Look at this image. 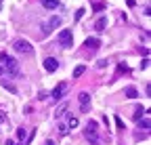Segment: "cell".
I'll return each instance as SVG.
<instances>
[{
  "label": "cell",
  "mask_w": 151,
  "mask_h": 145,
  "mask_svg": "<svg viewBox=\"0 0 151 145\" xmlns=\"http://www.w3.org/2000/svg\"><path fill=\"white\" fill-rule=\"evenodd\" d=\"M0 61H2V69H6L11 76H19V63L6 53H0Z\"/></svg>",
  "instance_id": "cell-1"
},
{
  "label": "cell",
  "mask_w": 151,
  "mask_h": 145,
  "mask_svg": "<svg viewBox=\"0 0 151 145\" xmlns=\"http://www.w3.org/2000/svg\"><path fill=\"white\" fill-rule=\"evenodd\" d=\"M97 126H99V124L94 122V120H90V122L84 126V135H86V139H88L92 145H97V143H99V139H97V133H99V131H97Z\"/></svg>",
  "instance_id": "cell-2"
},
{
  "label": "cell",
  "mask_w": 151,
  "mask_h": 145,
  "mask_svg": "<svg viewBox=\"0 0 151 145\" xmlns=\"http://www.w3.org/2000/svg\"><path fill=\"white\" fill-rule=\"evenodd\" d=\"M57 40H59V44L65 46V48L73 46V32L71 30H61L59 34H57Z\"/></svg>",
  "instance_id": "cell-3"
},
{
  "label": "cell",
  "mask_w": 151,
  "mask_h": 145,
  "mask_svg": "<svg viewBox=\"0 0 151 145\" xmlns=\"http://www.w3.org/2000/svg\"><path fill=\"white\" fill-rule=\"evenodd\" d=\"M13 48H15L17 53H23V55H32V53H34L32 44H29L27 40H23V38H19V40H15V42H13Z\"/></svg>",
  "instance_id": "cell-4"
},
{
  "label": "cell",
  "mask_w": 151,
  "mask_h": 145,
  "mask_svg": "<svg viewBox=\"0 0 151 145\" xmlns=\"http://www.w3.org/2000/svg\"><path fill=\"white\" fill-rule=\"evenodd\" d=\"M59 25H61V17H57V15H52L50 19H48V21L44 23V34H50L52 30H57Z\"/></svg>",
  "instance_id": "cell-5"
},
{
  "label": "cell",
  "mask_w": 151,
  "mask_h": 145,
  "mask_svg": "<svg viewBox=\"0 0 151 145\" xmlns=\"http://www.w3.org/2000/svg\"><path fill=\"white\" fill-rule=\"evenodd\" d=\"M65 93H67V82H59L55 86V90H52V99L55 101H61Z\"/></svg>",
  "instance_id": "cell-6"
},
{
  "label": "cell",
  "mask_w": 151,
  "mask_h": 145,
  "mask_svg": "<svg viewBox=\"0 0 151 145\" xmlns=\"http://www.w3.org/2000/svg\"><path fill=\"white\" fill-rule=\"evenodd\" d=\"M78 101H80V110L86 114L88 112V103H90V95L88 93H80L78 95Z\"/></svg>",
  "instance_id": "cell-7"
},
{
  "label": "cell",
  "mask_w": 151,
  "mask_h": 145,
  "mask_svg": "<svg viewBox=\"0 0 151 145\" xmlns=\"http://www.w3.org/2000/svg\"><path fill=\"white\" fill-rule=\"evenodd\" d=\"M57 67H59V61H57L55 57L44 59V69H46V71H57Z\"/></svg>",
  "instance_id": "cell-8"
},
{
  "label": "cell",
  "mask_w": 151,
  "mask_h": 145,
  "mask_svg": "<svg viewBox=\"0 0 151 145\" xmlns=\"http://www.w3.org/2000/svg\"><path fill=\"white\" fill-rule=\"evenodd\" d=\"M99 46H101V40H99V38H88V40H86V48H88V50H97Z\"/></svg>",
  "instance_id": "cell-9"
},
{
  "label": "cell",
  "mask_w": 151,
  "mask_h": 145,
  "mask_svg": "<svg viewBox=\"0 0 151 145\" xmlns=\"http://www.w3.org/2000/svg\"><path fill=\"white\" fill-rule=\"evenodd\" d=\"M124 95H126L128 99H137V97H139V90H137L134 86H126V88H124Z\"/></svg>",
  "instance_id": "cell-10"
},
{
  "label": "cell",
  "mask_w": 151,
  "mask_h": 145,
  "mask_svg": "<svg viewBox=\"0 0 151 145\" xmlns=\"http://www.w3.org/2000/svg\"><path fill=\"white\" fill-rule=\"evenodd\" d=\"M42 6L48 9V11H52V9L59 6V0H42Z\"/></svg>",
  "instance_id": "cell-11"
},
{
  "label": "cell",
  "mask_w": 151,
  "mask_h": 145,
  "mask_svg": "<svg viewBox=\"0 0 151 145\" xmlns=\"http://www.w3.org/2000/svg\"><path fill=\"white\" fill-rule=\"evenodd\" d=\"M105 27H107V17H101V19L94 23V30H97V32H103Z\"/></svg>",
  "instance_id": "cell-12"
},
{
  "label": "cell",
  "mask_w": 151,
  "mask_h": 145,
  "mask_svg": "<svg viewBox=\"0 0 151 145\" xmlns=\"http://www.w3.org/2000/svg\"><path fill=\"white\" fill-rule=\"evenodd\" d=\"M84 71H86V65H78V67L73 69V80H78V78L84 74Z\"/></svg>",
  "instance_id": "cell-13"
},
{
  "label": "cell",
  "mask_w": 151,
  "mask_h": 145,
  "mask_svg": "<svg viewBox=\"0 0 151 145\" xmlns=\"http://www.w3.org/2000/svg\"><path fill=\"white\" fill-rule=\"evenodd\" d=\"M139 126L143 131H149V126H151V122H149V118H143V120H139Z\"/></svg>",
  "instance_id": "cell-14"
},
{
  "label": "cell",
  "mask_w": 151,
  "mask_h": 145,
  "mask_svg": "<svg viewBox=\"0 0 151 145\" xmlns=\"http://www.w3.org/2000/svg\"><path fill=\"white\" fill-rule=\"evenodd\" d=\"M67 126H69V128H76V126H78V118H73V116H71V118L67 120Z\"/></svg>",
  "instance_id": "cell-15"
},
{
  "label": "cell",
  "mask_w": 151,
  "mask_h": 145,
  "mask_svg": "<svg viewBox=\"0 0 151 145\" xmlns=\"http://www.w3.org/2000/svg\"><path fill=\"white\" fill-rule=\"evenodd\" d=\"M25 135H27V131H25V128H17V139H21V141H23V139H25Z\"/></svg>",
  "instance_id": "cell-16"
},
{
  "label": "cell",
  "mask_w": 151,
  "mask_h": 145,
  "mask_svg": "<svg viewBox=\"0 0 151 145\" xmlns=\"http://www.w3.org/2000/svg\"><path fill=\"white\" fill-rule=\"evenodd\" d=\"M65 110H67V105H65V103H63V105H61V107H59V110H57V114H55V116H57V118H61V116H63V112H65Z\"/></svg>",
  "instance_id": "cell-17"
},
{
  "label": "cell",
  "mask_w": 151,
  "mask_h": 145,
  "mask_svg": "<svg viewBox=\"0 0 151 145\" xmlns=\"http://www.w3.org/2000/svg\"><path fill=\"white\" fill-rule=\"evenodd\" d=\"M145 114V110H143V107H137V112H134V118L137 120H141V116Z\"/></svg>",
  "instance_id": "cell-18"
},
{
  "label": "cell",
  "mask_w": 151,
  "mask_h": 145,
  "mask_svg": "<svg viewBox=\"0 0 151 145\" xmlns=\"http://www.w3.org/2000/svg\"><path fill=\"white\" fill-rule=\"evenodd\" d=\"M2 86H4V88H9V90H11V93H17V88H15L13 84H6V82H2Z\"/></svg>",
  "instance_id": "cell-19"
},
{
  "label": "cell",
  "mask_w": 151,
  "mask_h": 145,
  "mask_svg": "<svg viewBox=\"0 0 151 145\" xmlns=\"http://www.w3.org/2000/svg\"><path fill=\"white\" fill-rule=\"evenodd\" d=\"M59 133H61V135H67V126H65V124L59 126Z\"/></svg>",
  "instance_id": "cell-20"
},
{
  "label": "cell",
  "mask_w": 151,
  "mask_h": 145,
  "mask_svg": "<svg viewBox=\"0 0 151 145\" xmlns=\"http://www.w3.org/2000/svg\"><path fill=\"white\" fill-rule=\"evenodd\" d=\"M4 145H15V141H13V139H6V143H4Z\"/></svg>",
  "instance_id": "cell-21"
},
{
  "label": "cell",
  "mask_w": 151,
  "mask_h": 145,
  "mask_svg": "<svg viewBox=\"0 0 151 145\" xmlns=\"http://www.w3.org/2000/svg\"><path fill=\"white\" fill-rule=\"evenodd\" d=\"M46 145H55V141H52V139H48V141H46Z\"/></svg>",
  "instance_id": "cell-22"
},
{
  "label": "cell",
  "mask_w": 151,
  "mask_h": 145,
  "mask_svg": "<svg viewBox=\"0 0 151 145\" xmlns=\"http://www.w3.org/2000/svg\"><path fill=\"white\" fill-rule=\"evenodd\" d=\"M2 74H4V69H2V65H0V76H2Z\"/></svg>",
  "instance_id": "cell-23"
},
{
  "label": "cell",
  "mask_w": 151,
  "mask_h": 145,
  "mask_svg": "<svg viewBox=\"0 0 151 145\" xmlns=\"http://www.w3.org/2000/svg\"><path fill=\"white\" fill-rule=\"evenodd\" d=\"M2 120H4V114H0V122H2Z\"/></svg>",
  "instance_id": "cell-24"
},
{
  "label": "cell",
  "mask_w": 151,
  "mask_h": 145,
  "mask_svg": "<svg viewBox=\"0 0 151 145\" xmlns=\"http://www.w3.org/2000/svg\"><path fill=\"white\" fill-rule=\"evenodd\" d=\"M0 11H2V0H0Z\"/></svg>",
  "instance_id": "cell-25"
}]
</instances>
